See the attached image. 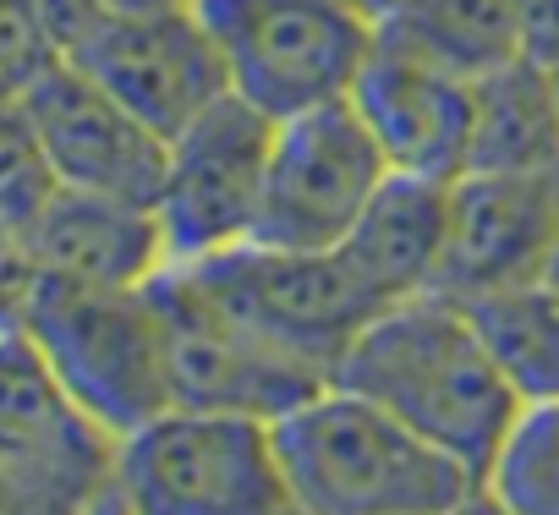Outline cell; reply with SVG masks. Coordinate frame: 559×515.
<instances>
[{
  "label": "cell",
  "mask_w": 559,
  "mask_h": 515,
  "mask_svg": "<svg viewBox=\"0 0 559 515\" xmlns=\"http://www.w3.org/2000/svg\"><path fill=\"white\" fill-rule=\"evenodd\" d=\"M444 236H450V181L390 170V181L373 192L341 252L384 302H406L433 291L444 264Z\"/></svg>",
  "instance_id": "cell-16"
},
{
  "label": "cell",
  "mask_w": 559,
  "mask_h": 515,
  "mask_svg": "<svg viewBox=\"0 0 559 515\" xmlns=\"http://www.w3.org/2000/svg\"><path fill=\"white\" fill-rule=\"evenodd\" d=\"M219 302H230L258 335H269L274 346H286L292 357L324 368L335 379V368L346 362V351L362 340V330L390 308L362 275L357 264L330 247V252H297V247H230L219 258L192 264Z\"/></svg>",
  "instance_id": "cell-7"
},
{
  "label": "cell",
  "mask_w": 559,
  "mask_h": 515,
  "mask_svg": "<svg viewBox=\"0 0 559 515\" xmlns=\"http://www.w3.org/2000/svg\"><path fill=\"white\" fill-rule=\"evenodd\" d=\"M559 247V170H466L450 181V236L433 291L483 302L548 275Z\"/></svg>",
  "instance_id": "cell-11"
},
{
  "label": "cell",
  "mask_w": 559,
  "mask_h": 515,
  "mask_svg": "<svg viewBox=\"0 0 559 515\" xmlns=\"http://www.w3.org/2000/svg\"><path fill=\"white\" fill-rule=\"evenodd\" d=\"M280 515H308V510H302V504H286V510H280Z\"/></svg>",
  "instance_id": "cell-31"
},
{
  "label": "cell",
  "mask_w": 559,
  "mask_h": 515,
  "mask_svg": "<svg viewBox=\"0 0 559 515\" xmlns=\"http://www.w3.org/2000/svg\"><path fill=\"white\" fill-rule=\"evenodd\" d=\"M554 83H559V77H554Z\"/></svg>",
  "instance_id": "cell-32"
},
{
  "label": "cell",
  "mask_w": 559,
  "mask_h": 515,
  "mask_svg": "<svg viewBox=\"0 0 559 515\" xmlns=\"http://www.w3.org/2000/svg\"><path fill=\"white\" fill-rule=\"evenodd\" d=\"M23 110L61 176V187L110 192L132 203H154L165 181L170 143L138 121L110 88H99L78 61H56L28 94Z\"/></svg>",
  "instance_id": "cell-12"
},
{
  "label": "cell",
  "mask_w": 559,
  "mask_h": 515,
  "mask_svg": "<svg viewBox=\"0 0 559 515\" xmlns=\"http://www.w3.org/2000/svg\"><path fill=\"white\" fill-rule=\"evenodd\" d=\"M450 515H515V510H510L504 499H493L488 488H477V493H466V499H461Z\"/></svg>",
  "instance_id": "cell-26"
},
{
  "label": "cell",
  "mask_w": 559,
  "mask_h": 515,
  "mask_svg": "<svg viewBox=\"0 0 559 515\" xmlns=\"http://www.w3.org/2000/svg\"><path fill=\"white\" fill-rule=\"evenodd\" d=\"M335 384L384 406L395 422H406L477 477H488L526 406L493 362L472 308L444 291L390 302L346 351Z\"/></svg>",
  "instance_id": "cell-1"
},
{
  "label": "cell",
  "mask_w": 559,
  "mask_h": 515,
  "mask_svg": "<svg viewBox=\"0 0 559 515\" xmlns=\"http://www.w3.org/2000/svg\"><path fill=\"white\" fill-rule=\"evenodd\" d=\"M23 241L39 280L72 286H148L176 264L154 203L83 187H61L23 230Z\"/></svg>",
  "instance_id": "cell-15"
},
{
  "label": "cell",
  "mask_w": 559,
  "mask_h": 515,
  "mask_svg": "<svg viewBox=\"0 0 559 515\" xmlns=\"http://www.w3.org/2000/svg\"><path fill=\"white\" fill-rule=\"evenodd\" d=\"M521 56L559 77V0H515Z\"/></svg>",
  "instance_id": "cell-25"
},
{
  "label": "cell",
  "mask_w": 559,
  "mask_h": 515,
  "mask_svg": "<svg viewBox=\"0 0 559 515\" xmlns=\"http://www.w3.org/2000/svg\"><path fill=\"white\" fill-rule=\"evenodd\" d=\"M99 88H110L138 121H148L165 143L192 127L209 105L230 94L225 61L198 17L192 0L159 12H121L99 17L72 56Z\"/></svg>",
  "instance_id": "cell-10"
},
{
  "label": "cell",
  "mask_w": 559,
  "mask_h": 515,
  "mask_svg": "<svg viewBox=\"0 0 559 515\" xmlns=\"http://www.w3.org/2000/svg\"><path fill=\"white\" fill-rule=\"evenodd\" d=\"M379 34L412 45L417 56L472 83L521 61L515 0H406L390 23H379Z\"/></svg>",
  "instance_id": "cell-18"
},
{
  "label": "cell",
  "mask_w": 559,
  "mask_h": 515,
  "mask_svg": "<svg viewBox=\"0 0 559 515\" xmlns=\"http://www.w3.org/2000/svg\"><path fill=\"white\" fill-rule=\"evenodd\" d=\"M543 280H554V286H559V247H554V264H548V275H543Z\"/></svg>",
  "instance_id": "cell-30"
},
{
  "label": "cell",
  "mask_w": 559,
  "mask_h": 515,
  "mask_svg": "<svg viewBox=\"0 0 559 515\" xmlns=\"http://www.w3.org/2000/svg\"><path fill=\"white\" fill-rule=\"evenodd\" d=\"M274 132H280V121H269L258 105L225 94L219 105H209L192 127H181L170 137L154 214L165 225L176 264H203V258H219V252L252 241Z\"/></svg>",
  "instance_id": "cell-8"
},
{
  "label": "cell",
  "mask_w": 559,
  "mask_h": 515,
  "mask_svg": "<svg viewBox=\"0 0 559 515\" xmlns=\"http://www.w3.org/2000/svg\"><path fill=\"white\" fill-rule=\"evenodd\" d=\"M384 181H390V159L362 127L352 99L292 116L274 132L252 241L330 252L352 236V225L362 219V208Z\"/></svg>",
  "instance_id": "cell-9"
},
{
  "label": "cell",
  "mask_w": 559,
  "mask_h": 515,
  "mask_svg": "<svg viewBox=\"0 0 559 515\" xmlns=\"http://www.w3.org/2000/svg\"><path fill=\"white\" fill-rule=\"evenodd\" d=\"M39 286V270L28 258V241L12 219H0V330H23L28 297Z\"/></svg>",
  "instance_id": "cell-24"
},
{
  "label": "cell",
  "mask_w": 559,
  "mask_h": 515,
  "mask_svg": "<svg viewBox=\"0 0 559 515\" xmlns=\"http://www.w3.org/2000/svg\"><path fill=\"white\" fill-rule=\"evenodd\" d=\"M105 17H121V12H159V7H181V0H94Z\"/></svg>",
  "instance_id": "cell-27"
},
{
  "label": "cell",
  "mask_w": 559,
  "mask_h": 515,
  "mask_svg": "<svg viewBox=\"0 0 559 515\" xmlns=\"http://www.w3.org/2000/svg\"><path fill=\"white\" fill-rule=\"evenodd\" d=\"M0 471H39L83 488L116 482V439L78 411L28 330H0Z\"/></svg>",
  "instance_id": "cell-14"
},
{
  "label": "cell",
  "mask_w": 559,
  "mask_h": 515,
  "mask_svg": "<svg viewBox=\"0 0 559 515\" xmlns=\"http://www.w3.org/2000/svg\"><path fill=\"white\" fill-rule=\"evenodd\" d=\"M230 94L258 105L269 121H292L319 105L352 99L379 23L352 0H192Z\"/></svg>",
  "instance_id": "cell-4"
},
{
  "label": "cell",
  "mask_w": 559,
  "mask_h": 515,
  "mask_svg": "<svg viewBox=\"0 0 559 515\" xmlns=\"http://www.w3.org/2000/svg\"><path fill=\"white\" fill-rule=\"evenodd\" d=\"M352 7H357L362 17H373V23H390V17L406 7V0H352Z\"/></svg>",
  "instance_id": "cell-28"
},
{
  "label": "cell",
  "mask_w": 559,
  "mask_h": 515,
  "mask_svg": "<svg viewBox=\"0 0 559 515\" xmlns=\"http://www.w3.org/2000/svg\"><path fill=\"white\" fill-rule=\"evenodd\" d=\"M466 170H559V83L526 56L472 83Z\"/></svg>",
  "instance_id": "cell-17"
},
{
  "label": "cell",
  "mask_w": 559,
  "mask_h": 515,
  "mask_svg": "<svg viewBox=\"0 0 559 515\" xmlns=\"http://www.w3.org/2000/svg\"><path fill=\"white\" fill-rule=\"evenodd\" d=\"M483 488L515 515H559V395L521 406Z\"/></svg>",
  "instance_id": "cell-20"
},
{
  "label": "cell",
  "mask_w": 559,
  "mask_h": 515,
  "mask_svg": "<svg viewBox=\"0 0 559 515\" xmlns=\"http://www.w3.org/2000/svg\"><path fill=\"white\" fill-rule=\"evenodd\" d=\"M466 308H472L493 362L515 384V395L526 406L554 400L559 395V286L532 280V286L493 291V297L466 302Z\"/></svg>",
  "instance_id": "cell-19"
},
{
  "label": "cell",
  "mask_w": 559,
  "mask_h": 515,
  "mask_svg": "<svg viewBox=\"0 0 559 515\" xmlns=\"http://www.w3.org/2000/svg\"><path fill=\"white\" fill-rule=\"evenodd\" d=\"M154 302L165 313V346H170V395L176 406L198 411H236L258 422L292 417L302 400L330 390L335 379L286 346L258 335L219 291L192 270L170 264L154 280Z\"/></svg>",
  "instance_id": "cell-6"
},
{
  "label": "cell",
  "mask_w": 559,
  "mask_h": 515,
  "mask_svg": "<svg viewBox=\"0 0 559 515\" xmlns=\"http://www.w3.org/2000/svg\"><path fill=\"white\" fill-rule=\"evenodd\" d=\"M352 105L373 143L384 148L390 170L455 181L466 176L472 148V77L417 56L412 45L379 34Z\"/></svg>",
  "instance_id": "cell-13"
},
{
  "label": "cell",
  "mask_w": 559,
  "mask_h": 515,
  "mask_svg": "<svg viewBox=\"0 0 559 515\" xmlns=\"http://www.w3.org/2000/svg\"><path fill=\"white\" fill-rule=\"evenodd\" d=\"M132 515H280L292 504L274 422L170 406L116 444Z\"/></svg>",
  "instance_id": "cell-5"
},
{
  "label": "cell",
  "mask_w": 559,
  "mask_h": 515,
  "mask_svg": "<svg viewBox=\"0 0 559 515\" xmlns=\"http://www.w3.org/2000/svg\"><path fill=\"white\" fill-rule=\"evenodd\" d=\"M28 340L56 368L78 411L116 444L176 406L165 313L148 286L39 280L23 313Z\"/></svg>",
  "instance_id": "cell-3"
},
{
  "label": "cell",
  "mask_w": 559,
  "mask_h": 515,
  "mask_svg": "<svg viewBox=\"0 0 559 515\" xmlns=\"http://www.w3.org/2000/svg\"><path fill=\"white\" fill-rule=\"evenodd\" d=\"M56 61H67L34 0H0V99H23Z\"/></svg>",
  "instance_id": "cell-22"
},
{
  "label": "cell",
  "mask_w": 559,
  "mask_h": 515,
  "mask_svg": "<svg viewBox=\"0 0 559 515\" xmlns=\"http://www.w3.org/2000/svg\"><path fill=\"white\" fill-rule=\"evenodd\" d=\"M88 515H132V510H127V499H121L116 482H110V493H99V504H94Z\"/></svg>",
  "instance_id": "cell-29"
},
{
  "label": "cell",
  "mask_w": 559,
  "mask_h": 515,
  "mask_svg": "<svg viewBox=\"0 0 559 515\" xmlns=\"http://www.w3.org/2000/svg\"><path fill=\"white\" fill-rule=\"evenodd\" d=\"M274 444L292 504L308 515H450L483 488L455 455L341 384L280 417Z\"/></svg>",
  "instance_id": "cell-2"
},
{
  "label": "cell",
  "mask_w": 559,
  "mask_h": 515,
  "mask_svg": "<svg viewBox=\"0 0 559 515\" xmlns=\"http://www.w3.org/2000/svg\"><path fill=\"white\" fill-rule=\"evenodd\" d=\"M110 488H83L39 471H0V515H88Z\"/></svg>",
  "instance_id": "cell-23"
},
{
  "label": "cell",
  "mask_w": 559,
  "mask_h": 515,
  "mask_svg": "<svg viewBox=\"0 0 559 515\" xmlns=\"http://www.w3.org/2000/svg\"><path fill=\"white\" fill-rule=\"evenodd\" d=\"M56 192H61V176H56L23 99H0V219L28 230Z\"/></svg>",
  "instance_id": "cell-21"
}]
</instances>
